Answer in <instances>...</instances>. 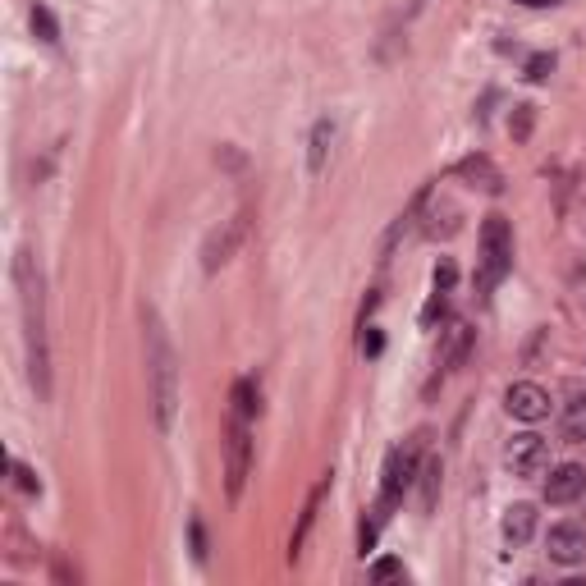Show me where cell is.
Returning <instances> with one entry per match:
<instances>
[{"label":"cell","mask_w":586,"mask_h":586,"mask_svg":"<svg viewBox=\"0 0 586 586\" xmlns=\"http://www.w3.org/2000/svg\"><path fill=\"white\" fill-rule=\"evenodd\" d=\"M14 289L23 307V348H28V380L37 399H51V348H46V289L37 257L28 248L14 252Z\"/></svg>","instance_id":"cell-1"},{"label":"cell","mask_w":586,"mask_h":586,"mask_svg":"<svg viewBox=\"0 0 586 586\" xmlns=\"http://www.w3.org/2000/svg\"><path fill=\"white\" fill-rule=\"evenodd\" d=\"M142 326H147V390H152V417L156 431L170 435L174 417H179V358H174V344L165 335V321L156 316V307L142 312Z\"/></svg>","instance_id":"cell-2"},{"label":"cell","mask_w":586,"mask_h":586,"mask_svg":"<svg viewBox=\"0 0 586 586\" xmlns=\"http://www.w3.org/2000/svg\"><path fill=\"white\" fill-rule=\"evenodd\" d=\"M513 266V229L504 216L481 220V257H477V293H490Z\"/></svg>","instance_id":"cell-3"},{"label":"cell","mask_w":586,"mask_h":586,"mask_svg":"<svg viewBox=\"0 0 586 586\" xmlns=\"http://www.w3.org/2000/svg\"><path fill=\"white\" fill-rule=\"evenodd\" d=\"M252 472V417L229 408V431H225V490L229 500H239Z\"/></svg>","instance_id":"cell-4"},{"label":"cell","mask_w":586,"mask_h":586,"mask_svg":"<svg viewBox=\"0 0 586 586\" xmlns=\"http://www.w3.org/2000/svg\"><path fill=\"white\" fill-rule=\"evenodd\" d=\"M417 472H422V435L403 440V445L385 458V477H380V513H390L394 504L403 500V490L417 481Z\"/></svg>","instance_id":"cell-5"},{"label":"cell","mask_w":586,"mask_h":586,"mask_svg":"<svg viewBox=\"0 0 586 586\" xmlns=\"http://www.w3.org/2000/svg\"><path fill=\"white\" fill-rule=\"evenodd\" d=\"M504 467H509L513 477H522V481L545 477V467H550V445H545L536 431L513 435L509 445H504Z\"/></svg>","instance_id":"cell-6"},{"label":"cell","mask_w":586,"mask_h":586,"mask_svg":"<svg viewBox=\"0 0 586 586\" xmlns=\"http://www.w3.org/2000/svg\"><path fill=\"white\" fill-rule=\"evenodd\" d=\"M243 239H248V211H239V216H229L220 229H211L207 248H202V266H207V271H220V266L239 252Z\"/></svg>","instance_id":"cell-7"},{"label":"cell","mask_w":586,"mask_h":586,"mask_svg":"<svg viewBox=\"0 0 586 586\" xmlns=\"http://www.w3.org/2000/svg\"><path fill=\"white\" fill-rule=\"evenodd\" d=\"M467 353H472V326L467 321H449L440 330V348H435V376L445 380L449 371H458Z\"/></svg>","instance_id":"cell-8"},{"label":"cell","mask_w":586,"mask_h":586,"mask_svg":"<svg viewBox=\"0 0 586 586\" xmlns=\"http://www.w3.org/2000/svg\"><path fill=\"white\" fill-rule=\"evenodd\" d=\"M545 554H550L554 564L577 568L586 559V527H577V522H554L550 536H545Z\"/></svg>","instance_id":"cell-9"},{"label":"cell","mask_w":586,"mask_h":586,"mask_svg":"<svg viewBox=\"0 0 586 586\" xmlns=\"http://www.w3.org/2000/svg\"><path fill=\"white\" fill-rule=\"evenodd\" d=\"M504 408H509V417H518V422H541V417H550V394H545L536 380H518V385H509V394H504Z\"/></svg>","instance_id":"cell-10"},{"label":"cell","mask_w":586,"mask_h":586,"mask_svg":"<svg viewBox=\"0 0 586 586\" xmlns=\"http://www.w3.org/2000/svg\"><path fill=\"white\" fill-rule=\"evenodd\" d=\"M586 495V467L577 463H559L545 477V504H573Z\"/></svg>","instance_id":"cell-11"},{"label":"cell","mask_w":586,"mask_h":586,"mask_svg":"<svg viewBox=\"0 0 586 586\" xmlns=\"http://www.w3.org/2000/svg\"><path fill=\"white\" fill-rule=\"evenodd\" d=\"M458 179H467L472 188H481V193H490V197L504 193L500 165L490 161V156H481V152H472V156H463V161H458Z\"/></svg>","instance_id":"cell-12"},{"label":"cell","mask_w":586,"mask_h":586,"mask_svg":"<svg viewBox=\"0 0 586 586\" xmlns=\"http://www.w3.org/2000/svg\"><path fill=\"white\" fill-rule=\"evenodd\" d=\"M330 495V477H321L312 486V495H307V504H303V513H298V527H293V536H289V559L298 564V554H303V545H307V532H312V522H316V513H321V500Z\"/></svg>","instance_id":"cell-13"},{"label":"cell","mask_w":586,"mask_h":586,"mask_svg":"<svg viewBox=\"0 0 586 586\" xmlns=\"http://www.w3.org/2000/svg\"><path fill=\"white\" fill-rule=\"evenodd\" d=\"M500 532H504V545H527L536 536V504H509L504 509V522H500Z\"/></svg>","instance_id":"cell-14"},{"label":"cell","mask_w":586,"mask_h":586,"mask_svg":"<svg viewBox=\"0 0 586 586\" xmlns=\"http://www.w3.org/2000/svg\"><path fill=\"white\" fill-rule=\"evenodd\" d=\"M330 147H335V120H330V115H321V120L312 124V138H307V170H312V179H316V174H326Z\"/></svg>","instance_id":"cell-15"},{"label":"cell","mask_w":586,"mask_h":586,"mask_svg":"<svg viewBox=\"0 0 586 586\" xmlns=\"http://www.w3.org/2000/svg\"><path fill=\"white\" fill-rule=\"evenodd\" d=\"M440 477H445V463H440V458H426L422 472H417V481H422V513H431L435 500H440Z\"/></svg>","instance_id":"cell-16"},{"label":"cell","mask_w":586,"mask_h":586,"mask_svg":"<svg viewBox=\"0 0 586 586\" xmlns=\"http://www.w3.org/2000/svg\"><path fill=\"white\" fill-rule=\"evenodd\" d=\"M564 440H573V445H586V394H573V403H568V413H564Z\"/></svg>","instance_id":"cell-17"},{"label":"cell","mask_w":586,"mask_h":586,"mask_svg":"<svg viewBox=\"0 0 586 586\" xmlns=\"http://www.w3.org/2000/svg\"><path fill=\"white\" fill-rule=\"evenodd\" d=\"M28 19H33V33L42 37L46 46H55V42H60V23H55V14L46 10L42 0H33V10H28Z\"/></svg>","instance_id":"cell-18"},{"label":"cell","mask_w":586,"mask_h":586,"mask_svg":"<svg viewBox=\"0 0 586 586\" xmlns=\"http://www.w3.org/2000/svg\"><path fill=\"white\" fill-rule=\"evenodd\" d=\"M229 408H234V413L257 417V390H252V380H239V385H234V394H229Z\"/></svg>","instance_id":"cell-19"},{"label":"cell","mask_w":586,"mask_h":586,"mask_svg":"<svg viewBox=\"0 0 586 586\" xmlns=\"http://www.w3.org/2000/svg\"><path fill=\"white\" fill-rule=\"evenodd\" d=\"M532 120H536V110H532V106H513V120H509L513 142H527V133H532Z\"/></svg>","instance_id":"cell-20"},{"label":"cell","mask_w":586,"mask_h":586,"mask_svg":"<svg viewBox=\"0 0 586 586\" xmlns=\"http://www.w3.org/2000/svg\"><path fill=\"white\" fill-rule=\"evenodd\" d=\"M14 486H19L23 495H42V481H37V472H33V467H23V463H14Z\"/></svg>","instance_id":"cell-21"},{"label":"cell","mask_w":586,"mask_h":586,"mask_svg":"<svg viewBox=\"0 0 586 586\" xmlns=\"http://www.w3.org/2000/svg\"><path fill=\"white\" fill-rule=\"evenodd\" d=\"M550 74H554V55H532V60H527V78H532V83H545Z\"/></svg>","instance_id":"cell-22"},{"label":"cell","mask_w":586,"mask_h":586,"mask_svg":"<svg viewBox=\"0 0 586 586\" xmlns=\"http://www.w3.org/2000/svg\"><path fill=\"white\" fill-rule=\"evenodd\" d=\"M431 280H435V289H440V293H449V289H454V280H458V271H454V261H440V266H435V275H431Z\"/></svg>","instance_id":"cell-23"},{"label":"cell","mask_w":586,"mask_h":586,"mask_svg":"<svg viewBox=\"0 0 586 586\" xmlns=\"http://www.w3.org/2000/svg\"><path fill=\"white\" fill-rule=\"evenodd\" d=\"M188 532H193V559L197 564H207V532H202V518L188 522Z\"/></svg>","instance_id":"cell-24"},{"label":"cell","mask_w":586,"mask_h":586,"mask_svg":"<svg viewBox=\"0 0 586 586\" xmlns=\"http://www.w3.org/2000/svg\"><path fill=\"white\" fill-rule=\"evenodd\" d=\"M390 577H403V564H399V559H380V564L371 568V582H390Z\"/></svg>","instance_id":"cell-25"},{"label":"cell","mask_w":586,"mask_h":586,"mask_svg":"<svg viewBox=\"0 0 586 586\" xmlns=\"http://www.w3.org/2000/svg\"><path fill=\"white\" fill-rule=\"evenodd\" d=\"M380 344H385V339H380V330H367V335H362V353H367V358H376Z\"/></svg>","instance_id":"cell-26"},{"label":"cell","mask_w":586,"mask_h":586,"mask_svg":"<svg viewBox=\"0 0 586 586\" xmlns=\"http://www.w3.org/2000/svg\"><path fill=\"white\" fill-rule=\"evenodd\" d=\"M518 5H532V10H550V5H559V0H518Z\"/></svg>","instance_id":"cell-27"}]
</instances>
